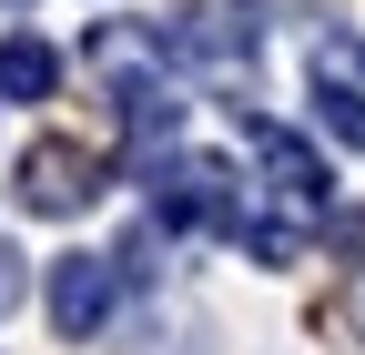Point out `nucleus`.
Returning <instances> with one entry per match:
<instances>
[{
	"instance_id": "f257e3e1",
	"label": "nucleus",
	"mask_w": 365,
	"mask_h": 355,
	"mask_svg": "<svg viewBox=\"0 0 365 355\" xmlns=\"http://www.w3.org/2000/svg\"><path fill=\"white\" fill-rule=\"evenodd\" d=\"M143 203H153L163 234H244V173L223 153H153Z\"/></svg>"
},
{
	"instance_id": "f03ea898",
	"label": "nucleus",
	"mask_w": 365,
	"mask_h": 355,
	"mask_svg": "<svg viewBox=\"0 0 365 355\" xmlns=\"http://www.w3.org/2000/svg\"><path fill=\"white\" fill-rule=\"evenodd\" d=\"M153 51H163L153 31H122V21H102V31H91V61L112 71V122H122L143 153H163L173 132H182V92L153 71Z\"/></svg>"
},
{
	"instance_id": "7ed1b4c3",
	"label": "nucleus",
	"mask_w": 365,
	"mask_h": 355,
	"mask_svg": "<svg viewBox=\"0 0 365 355\" xmlns=\"http://www.w3.org/2000/svg\"><path fill=\"white\" fill-rule=\"evenodd\" d=\"M112 304H122V274H112V254H51V284H41V315H51L61 345H91L112 325Z\"/></svg>"
},
{
	"instance_id": "20e7f679",
	"label": "nucleus",
	"mask_w": 365,
	"mask_h": 355,
	"mask_svg": "<svg viewBox=\"0 0 365 355\" xmlns=\"http://www.w3.org/2000/svg\"><path fill=\"white\" fill-rule=\"evenodd\" d=\"M21 203L71 224V213H91V203H102V163H91L81 143H31V153H21Z\"/></svg>"
},
{
	"instance_id": "39448f33",
	"label": "nucleus",
	"mask_w": 365,
	"mask_h": 355,
	"mask_svg": "<svg viewBox=\"0 0 365 355\" xmlns=\"http://www.w3.org/2000/svg\"><path fill=\"white\" fill-rule=\"evenodd\" d=\"M244 132H254V153H264V183L284 193L294 213H325V193H335V173H325V153H314L304 132H284V122H264V112H244Z\"/></svg>"
},
{
	"instance_id": "423d86ee",
	"label": "nucleus",
	"mask_w": 365,
	"mask_h": 355,
	"mask_svg": "<svg viewBox=\"0 0 365 355\" xmlns=\"http://www.w3.org/2000/svg\"><path fill=\"white\" fill-rule=\"evenodd\" d=\"M153 41H163V51H182L193 71H234V81L254 71V31H244V21H223V11H182V21H163Z\"/></svg>"
},
{
	"instance_id": "0eeeda50",
	"label": "nucleus",
	"mask_w": 365,
	"mask_h": 355,
	"mask_svg": "<svg viewBox=\"0 0 365 355\" xmlns=\"http://www.w3.org/2000/svg\"><path fill=\"white\" fill-rule=\"evenodd\" d=\"M61 92V51L41 31H11L0 41V102H51Z\"/></svg>"
},
{
	"instance_id": "6e6552de",
	"label": "nucleus",
	"mask_w": 365,
	"mask_h": 355,
	"mask_svg": "<svg viewBox=\"0 0 365 355\" xmlns=\"http://www.w3.org/2000/svg\"><path fill=\"white\" fill-rule=\"evenodd\" d=\"M314 122H325L335 143H355V153H365V92H355L335 61H314Z\"/></svg>"
}]
</instances>
